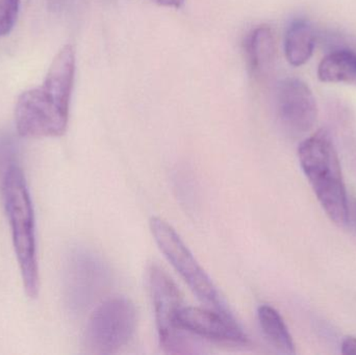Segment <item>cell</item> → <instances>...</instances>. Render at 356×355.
<instances>
[{"mask_svg":"<svg viewBox=\"0 0 356 355\" xmlns=\"http://www.w3.org/2000/svg\"><path fill=\"white\" fill-rule=\"evenodd\" d=\"M301 169L318 201L334 224L349 221V199L336 146L325 129L301 142L298 147Z\"/></svg>","mask_w":356,"mask_h":355,"instance_id":"1","label":"cell"},{"mask_svg":"<svg viewBox=\"0 0 356 355\" xmlns=\"http://www.w3.org/2000/svg\"><path fill=\"white\" fill-rule=\"evenodd\" d=\"M2 199L23 288L31 299H35L39 296L40 274L35 212L24 174L17 165H10L4 173Z\"/></svg>","mask_w":356,"mask_h":355,"instance_id":"2","label":"cell"},{"mask_svg":"<svg viewBox=\"0 0 356 355\" xmlns=\"http://www.w3.org/2000/svg\"><path fill=\"white\" fill-rule=\"evenodd\" d=\"M137 327V311L129 298L115 296L92 313L83 343L89 354H114L129 344Z\"/></svg>","mask_w":356,"mask_h":355,"instance_id":"3","label":"cell"},{"mask_svg":"<svg viewBox=\"0 0 356 355\" xmlns=\"http://www.w3.org/2000/svg\"><path fill=\"white\" fill-rule=\"evenodd\" d=\"M150 231L165 258L188 286L191 291L209 308L230 315L211 279L201 268L175 229L160 217L150 220Z\"/></svg>","mask_w":356,"mask_h":355,"instance_id":"4","label":"cell"},{"mask_svg":"<svg viewBox=\"0 0 356 355\" xmlns=\"http://www.w3.org/2000/svg\"><path fill=\"white\" fill-rule=\"evenodd\" d=\"M148 285L154 304L161 347L166 354H196L186 331L177 327V316L181 308V296L171 277L158 265L148 269Z\"/></svg>","mask_w":356,"mask_h":355,"instance_id":"5","label":"cell"},{"mask_svg":"<svg viewBox=\"0 0 356 355\" xmlns=\"http://www.w3.org/2000/svg\"><path fill=\"white\" fill-rule=\"evenodd\" d=\"M68 121L69 110L62 108L42 87L23 92L17 99L15 122L21 137H62Z\"/></svg>","mask_w":356,"mask_h":355,"instance_id":"6","label":"cell"},{"mask_svg":"<svg viewBox=\"0 0 356 355\" xmlns=\"http://www.w3.org/2000/svg\"><path fill=\"white\" fill-rule=\"evenodd\" d=\"M110 283V269L99 256L88 250H77L71 256L67 267L66 292L73 310H86Z\"/></svg>","mask_w":356,"mask_h":355,"instance_id":"7","label":"cell"},{"mask_svg":"<svg viewBox=\"0 0 356 355\" xmlns=\"http://www.w3.org/2000/svg\"><path fill=\"white\" fill-rule=\"evenodd\" d=\"M277 114L291 135H300L313 129L318 117L317 102L309 85L290 77L278 85Z\"/></svg>","mask_w":356,"mask_h":355,"instance_id":"8","label":"cell"},{"mask_svg":"<svg viewBox=\"0 0 356 355\" xmlns=\"http://www.w3.org/2000/svg\"><path fill=\"white\" fill-rule=\"evenodd\" d=\"M177 327L188 335L220 343L245 345L248 338L230 315L213 308L181 306L177 316Z\"/></svg>","mask_w":356,"mask_h":355,"instance_id":"9","label":"cell"},{"mask_svg":"<svg viewBox=\"0 0 356 355\" xmlns=\"http://www.w3.org/2000/svg\"><path fill=\"white\" fill-rule=\"evenodd\" d=\"M247 60L255 77L268 76L274 67L276 56L275 35L269 25L253 29L246 42Z\"/></svg>","mask_w":356,"mask_h":355,"instance_id":"10","label":"cell"},{"mask_svg":"<svg viewBox=\"0 0 356 355\" xmlns=\"http://www.w3.org/2000/svg\"><path fill=\"white\" fill-rule=\"evenodd\" d=\"M316 33L309 21L297 19L288 27L284 38V53L292 66L307 64L315 49Z\"/></svg>","mask_w":356,"mask_h":355,"instance_id":"11","label":"cell"},{"mask_svg":"<svg viewBox=\"0 0 356 355\" xmlns=\"http://www.w3.org/2000/svg\"><path fill=\"white\" fill-rule=\"evenodd\" d=\"M318 77L323 83L356 85V52L338 50L321 60Z\"/></svg>","mask_w":356,"mask_h":355,"instance_id":"12","label":"cell"},{"mask_svg":"<svg viewBox=\"0 0 356 355\" xmlns=\"http://www.w3.org/2000/svg\"><path fill=\"white\" fill-rule=\"evenodd\" d=\"M257 318L266 339L278 352L284 354H296L292 336L275 308L267 304L259 306Z\"/></svg>","mask_w":356,"mask_h":355,"instance_id":"13","label":"cell"},{"mask_svg":"<svg viewBox=\"0 0 356 355\" xmlns=\"http://www.w3.org/2000/svg\"><path fill=\"white\" fill-rule=\"evenodd\" d=\"M20 8V0H0V37L8 35L14 27Z\"/></svg>","mask_w":356,"mask_h":355,"instance_id":"14","label":"cell"},{"mask_svg":"<svg viewBox=\"0 0 356 355\" xmlns=\"http://www.w3.org/2000/svg\"><path fill=\"white\" fill-rule=\"evenodd\" d=\"M341 352L344 355H356V338H345L341 346Z\"/></svg>","mask_w":356,"mask_h":355,"instance_id":"15","label":"cell"},{"mask_svg":"<svg viewBox=\"0 0 356 355\" xmlns=\"http://www.w3.org/2000/svg\"><path fill=\"white\" fill-rule=\"evenodd\" d=\"M152 1L162 6L178 8L184 4V0H152Z\"/></svg>","mask_w":356,"mask_h":355,"instance_id":"16","label":"cell"},{"mask_svg":"<svg viewBox=\"0 0 356 355\" xmlns=\"http://www.w3.org/2000/svg\"><path fill=\"white\" fill-rule=\"evenodd\" d=\"M353 219V224L356 229V200H353V202H349V220Z\"/></svg>","mask_w":356,"mask_h":355,"instance_id":"17","label":"cell"}]
</instances>
